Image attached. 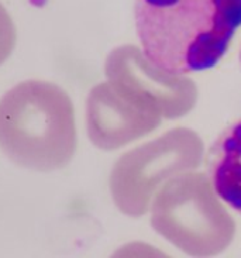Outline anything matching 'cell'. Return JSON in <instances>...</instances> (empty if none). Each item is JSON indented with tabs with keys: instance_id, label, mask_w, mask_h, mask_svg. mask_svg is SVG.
<instances>
[{
	"instance_id": "277c9868",
	"label": "cell",
	"mask_w": 241,
	"mask_h": 258,
	"mask_svg": "<svg viewBox=\"0 0 241 258\" xmlns=\"http://www.w3.org/2000/svg\"><path fill=\"white\" fill-rule=\"evenodd\" d=\"M16 45V27L5 6L0 3V65L13 52Z\"/></svg>"
},
{
	"instance_id": "3957f363",
	"label": "cell",
	"mask_w": 241,
	"mask_h": 258,
	"mask_svg": "<svg viewBox=\"0 0 241 258\" xmlns=\"http://www.w3.org/2000/svg\"><path fill=\"white\" fill-rule=\"evenodd\" d=\"M207 172L214 194L241 215V119L224 128L209 150Z\"/></svg>"
},
{
	"instance_id": "7a4b0ae2",
	"label": "cell",
	"mask_w": 241,
	"mask_h": 258,
	"mask_svg": "<svg viewBox=\"0 0 241 258\" xmlns=\"http://www.w3.org/2000/svg\"><path fill=\"white\" fill-rule=\"evenodd\" d=\"M74 106L67 92L47 81H24L0 99V148L14 164L51 172L75 153Z\"/></svg>"
},
{
	"instance_id": "5b68a950",
	"label": "cell",
	"mask_w": 241,
	"mask_h": 258,
	"mask_svg": "<svg viewBox=\"0 0 241 258\" xmlns=\"http://www.w3.org/2000/svg\"><path fill=\"white\" fill-rule=\"evenodd\" d=\"M240 62H241V51H240Z\"/></svg>"
},
{
	"instance_id": "6da1fadb",
	"label": "cell",
	"mask_w": 241,
	"mask_h": 258,
	"mask_svg": "<svg viewBox=\"0 0 241 258\" xmlns=\"http://www.w3.org/2000/svg\"><path fill=\"white\" fill-rule=\"evenodd\" d=\"M145 59L168 75L212 70L241 27V0H136Z\"/></svg>"
}]
</instances>
